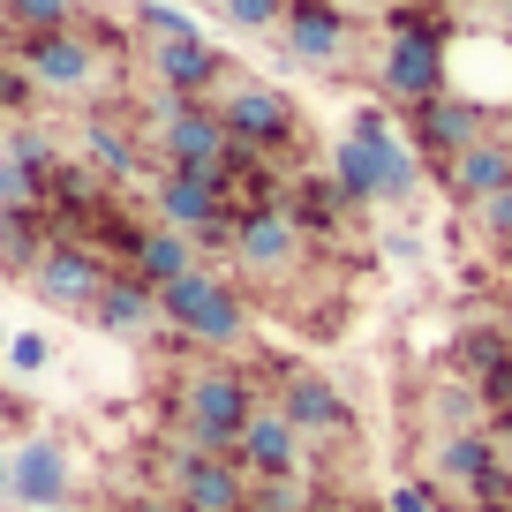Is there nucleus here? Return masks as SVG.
I'll use <instances>...</instances> for the list:
<instances>
[{
	"label": "nucleus",
	"mask_w": 512,
	"mask_h": 512,
	"mask_svg": "<svg viewBox=\"0 0 512 512\" xmlns=\"http://www.w3.org/2000/svg\"><path fill=\"white\" fill-rule=\"evenodd\" d=\"M256 384L241 377V369H196L189 384H181V400H174V430L189 437L196 452H234L241 422L256 415Z\"/></svg>",
	"instance_id": "f257e3e1"
},
{
	"label": "nucleus",
	"mask_w": 512,
	"mask_h": 512,
	"mask_svg": "<svg viewBox=\"0 0 512 512\" xmlns=\"http://www.w3.org/2000/svg\"><path fill=\"white\" fill-rule=\"evenodd\" d=\"M159 317L174 324L181 339H196V347H234V339H249V302H241L234 279L219 272H181L174 287H159Z\"/></svg>",
	"instance_id": "f03ea898"
},
{
	"label": "nucleus",
	"mask_w": 512,
	"mask_h": 512,
	"mask_svg": "<svg viewBox=\"0 0 512 512\" xmlns=\"http://www.w3.org/2000/svg\"><path fill=\"white\" fill-rule=\"evenodd\" d=\"M166 475H174L181 512H241L249 505V467H241L234 452H196L189 437H181V445L166 452Z\"/></svg>",
	"instance_id": "7ed1b4c3"
},
{
	"label": "nucleus",
	"mask_w": 512,
	"mask_h": 512,
	"mask_svg": "<svg viewBox=\"0 0 512 512\" xmlns=\"http://www.w3.org/2000/svg\"><path fill=\"white\" fill-rule=\"evenodd\" d=\"M279 407H287V422L302 430V445H347L354 437V407H347V392H339L324 369H287Z\"/></svg>",
	"instance_id": "20e7f679"
},
{
	"label": "nucleus",
	"mask_w": 512,
	"mask_h": 512,
	"mask_svg": "<svg viewBox=\"0 0 512 512\" xmlns=\"http://www.w3.org/2000/svg\"><path fill=\"white\" fill-rule=\"evenodd\" d=\"M106 256L91 249V241H53L46 256L31 264V287L46 294L53 309H76V317H91L98 309V294H106Z\"/></svg>",
	"instance_id": "39448f33"
},
{
	"label": "nucleus",
	"mask_w": 512,
	"mask_h": 512,
	"mask_svg": "<svg viewBox=\"0 0 512 512\" xmlns=\"http://www.w3.org/2000/svg\"><path fill=\"white\" fill-rule=\"evenodd\" d=\"M68 490H76V467H68V445L61 437H23L8 452V497L23 512H61Z\"/></svg>",
	"instance_id": "423d86ee"
},
{
	"label": "nucleus",
	"mask_w": 512,
	"mask_h": 512,
	"mask_svg": "<svg viewBox=\"0 0 512 512\" xmlns=\"http://www.w3.org/2000/svg\"><path fill=\"white\" fill-rule=\"evenodd\" d=\"M16 61L31 68V83H46V91H91V83H98V53H91V38H83V23H76V31L16 38Z\"/></svg>",
	"instance_id": "0eeeda50"
},
{
	"label": "nucleus",
	"mask_w": 512,
	"mask_h": 512,
	"mask_svg": "<svg viewBox=\"0 0 512 512\" xmlns=\"http://www.w3.org/2000/svg\"><path fill=\"white\" fill-rule=\"evenodd\" d=\"M219 121H226V136H234V144L264 151V159H272L279 144H294V106H287L279 91H264V83H234V91H226V106H219Z\"/></svg>",
	"instance_id": "6e6552de"
},
{
	"label": "nucleus",
	"mask_w": 512,
	"mask_h": 512,
	"mask_svg": "<svg viewBox=\"0 0 512 512\" xmlns=\"http://www.w3.org/2000/svg\"><path fill=\"white\" fill-rule=\"evenodd\" d=\"M302 226H294V211L279 204V211H249V219L234 226V264L241 272H256V279H279V272H294V256H302Z\"/></svg>",
	"instance_id": "1a4fd4ad"
},
{
	"label": "nucleus",
	"mask_w": 512,
	"mask_h": 512,
	"mask_svg": "<svg viewBox=\"0 0 512 512\" xmlns=\"http://www.w3.org/2000/svg\"><path fill=\"white\" fill-rule=\"evenodd\" d=\"M234 460L249 467V475H309V460H302V430L287 422V407H256L249 422H241V437H234Z\"/></svg>",
	"instance_id": "9d476101"
},
{
	"label": "nucleus",
	"mask_w": 512,
	"mask_h": 512,
	"mask_svg": "<svg viewBox=\"0 0 512 512\" xmlns=\"http://www.w3.org/2000/svg\"><path fill=\"white\" fill-rule=\"evenodd\" d=\"M159 151H166V166H181V174H211V166H226V151H234V136H226V121H219V106H181L174 121L159 128Z\"/></svg>",
	"instance_id": "9b49d317"
},
{
	"label": "nucleus",
	"mask_w": 512,
	"mask_h": 512,
	"mask_svg": "<svg viewBox=\"0 0 512 512\" xmlns=\"http://www.w3.org/2000/svg\"><path fill=\"white\" fill-rule=\"evenodd\" d=\"M384 98H400L407 113L445 98V38H392L384 46Z\"/></svg>",
	"instance_id": "f8f14e48"
},
{
	"label": "nucleus",
	"mask_w": 512,
	"mask_h": 512,
	"mask_svg": "<svg viewBox=\"0 0 512 512\" xmlns=\"http://www.w3.org/2000/svg\"><path fill=\"white\" fill-rule=\"evenodd\" d=\"M144 68H151V83H166V91L204 98V91H211V83H219L234 61H226L211 38H166V46H144Z\"/></svg>",
	"instance_id": "ddd939ff"
},
{
	"label": "nucleus",
	"mask_w": 512,
	"mask_h": 512,
	"mask_svg": "<svg viewBox=\"0 0 512 512\" xmlns=\"http://www.w3.org/2000/svg\"><path fill=\"white\" fill-rule=\"evenodd\" d=\"M279 31H287V46L302 53V61H324V68H332V61H347L354 23H347V8H339V0H294Z\"/></svg>",
	"instance_id": "4468645a"
},
{
	"label": "nucleus",
	"mask_w": 512,
	"mask_h": 512,
	"mask_svg": "<svg viewBox=\"0 0 512 512\" xmlns=\"http://www.w3.org/2000/svg\"><path fill=\"white\" fill-rule=\"evenodd\" d=\"M482 136H490V121H482L467 98H452V91H445V98H430V106H415V144L430 151L437 166L460 159V151H467V144H482Z\"/></svg>",
	"instance_id": "2eb2a0df"
},
{
	"label": "nucleus",
	"mask_w": 512,
	"mask_h": 512,
	"mask_svg": "<svg viewBox=\"0 0 512 512\" xmlns=\"http://www.w3.org/2000/svg\"><path fill=\"white\" fill-rule=\"evenodd\" d=\"M490 467H505L490 422H482V430H445V437H437V452H430V482H437V490H475Z\"/></svg>",
	"instance_id": "dca6fc26"
},
{
	"label": "nucleus",
	"mask_w": 512,
	"mask_h": 512,
	"mask_svg": "<svg viewBox=\"0 0 512 512\" xmlns=\"http://www.w3.org/2000/svg\"><path fill=\"white\" fill-rule=\"evenodd\" d=\"M445 189H452V204H490L497 189H512V151L497 144V136H482V144H467L460 159H445Z\"/></svg>",
	"instance_id": "f3484780"
},
{
	"label": "nucleus",
	"mask_w": 512,
	"mask_h": 512,
	"mask_svg": "<svg viewBox=\"0 0 512 512\" xmlns=\"http://www.w3.org/2000/svg\"><path fill=\"white\" fill-rule=\"evenodd\" d=\"M91 324L113 332V339H144L151 324H159V287H144L136 272H113L106 294H98V309H91Z\"/></svg>",
	"instance_id": "a211bd4d"
},
{
	"label": "nucleus",
	"mask_w": 512,
	"mask_h": 512,
	"mask_svg": "<svg viewBox=\"0 0 512 512\" xmlns=\"http://www.w3.org/2000/svg\"><path fill=\"white\" fill-rule=\"evenodd\" d=\"M354 136L384 159V204H407V196L422 189V159L400 144V128L384 121V113H354Z\"/></svg>",
	"instance_id": "6ab92c4d"
},
{
	"label": "nucleus",
	"mask_w": 512,
	"mask_h": 512,
	"mask_svg": "<svg viewBox=\"0 0 512 512\" xmlns=\"http://www.w3.org/2000/svg\"><path fill=\"white\" fill-rule=\"evenodd\" d=\"M128 272L144 279V287H174L181 272H196V241L174 234V226H151V234L136 241V256H128Z\"/></svg>",
	"instance_id": "aec40b11"
},
{
	"label": "nucleus",
	"mask_w": 512,
	"mask_h": 512,
	"mask_svg": "<svg viewBox=\"0 0 512 512\" xmlns=\"http://www.w3.org/2000/svg\"><path fill=\"white\" fill-rule=\"evenodd\" d=\"M287 211H294V226H302L309 241H324V234H332V226H339V219H347V211H354V196L339 189L332 174H309V181H294Z\"/></svg>",
	"instance_id": "412c9836"
},
{
	"label": "nucleus",
	"mask_w": 512,
	"mask_h": 512,
	"mask_svg": "<svg viewBox=\"0 0 512 512\" xmlns=\"http://www.w3.org/2000/svg\"><path fill=\"white\" fill-rule=\"evenodd\" d=\"M332 181L354 196V204H384V159L362 144V136H354V128L332 144Z\"/></svg>",
	"instance_id": "4be33fe9"
},
{
	"label": "nucleus",
	"mask_w": 512,
	"mask_h": 512,
	"mask_svg": "<svg viewBox=\"0 0 512 512\" xmlns=\"http://www.w3.org/2000/svg\"><path fill=\"white\" fill-rule=\"evenodd\" d=\"M452 369H460L467 384H482L497 362H512V339H505V324H467L460 339H452V354H445Z\"/></svg>",
	"instance_id": "5701e85b"
},
{
	"label": "nucleus",
	"mask_w": 512,
	"mask_h": 512,
	"mask_svg": "<svg viewBox=\"0 0 512 512\" xmlns=\"http://www.w3.org/2000/svg\"><path fill=\"white\" fill-rule=\"evenodd\" d=\"M53 241H61V234H46V219H38V211H0V264L31 272Z\"/></svg>",
	"instance_id": "b1692460"
},
{
	"label": "nucleus",
	"mask_w": 512,
	"mask_h": 512,
	"mask_svg": "<svg viewBox=\"0 0 512 512\" xmlns=\"http://www.w3.org/2000/svg\"><path fill=\"white\" fill-rule=\"evenodd\" d=\"M0 23H8L16 38H31V31H76L83 0H0Z\"/></svg>",
	"instance_id": "393cba45"
},
{
	"label": "nucleus",
	"mask_w": 512,
	"mask_h": 512,
	"mask_svg": "<svg viewBox=\"0 0 512 512\" xmlns=\"http://www.w3.org/2000/svg\"><path fill=\"white\" fill-rule=\"evenodd\" d=\"M83 151H91V159H98V174H136V166H144V151H136V144H128V136H121V121H106V113H91V121H83Z\"/></svg>",
	"instance_id": "a878e982"
},
{
	"label": "nucleus",
	"mask_w": 512,
	"mask_h": 512,
	"mask_svg": "<svg viewBox=\"0 0 512 512\" xmlns=\"http://www.w3.org/2000/svg\"><path fill=\"white\" fill-rule=\"evenodd\" d=\"M249 505L256 512H317L324 497H309L302 475H249Z\"/></svg>",
	"instance_id": "bb28decb"
},
{
	"label": "nucleus",
	"mask_w": 512,
	"mask_h": 512,
	"mask_svg": "<svg viewBox=\"0 0 512 512\" xmlns=\"http://www.w3.org/2000/svg\"><path fill=\"white\" fill-rule=\"evenodd\" d=\"M136 38H151V46H166V38H204V31H196V23L181 16L174 0H144V8H136Z\"/></svg>",
	"instance_id": "cd10ccee"
},
{
	"label": "nucleus",
	"mask_w": 512,
	"mask_h": 512,
	"mask_svg": "<svg viewBox=\"0 0 512 512\" xmlns=\"http://www.w3.org/2000/svg\"><path fill=\"white\" fill-rule=\"evenodd\" d=\"M8 159H23L31 174H46L53 181V166H61V151H53V136L38 121H16V136H8Z\"/></svg>",
	"instance_id": "c85d7f7f"
},
{
	"label": "nucleus",
	"mask_w": 512,
	"mask_h": 512,
	"mask_svg": "<svg viewBox=\"0 0 512 512\" xmlns=\"http://www.w3.org/2000/svg\"><path fill=\"white\" fill-rule=\"evenodd\" d=\"M384 512H452V505H445V490H437L430 475H407V482L384 490Z\"/></svg>",
	"instance_id": "c756f323"
},
{
	"label": "nucleus",
	"mask_w": 512,
	"mask_h": 512,
	"mask_svg": "<svg viewBox=\"0 0 512 512\" xmlns=\"http://www.w3.org/2000/svg\"><path fill=\"white\" fill-rule=\"evenodd\" d=\"M287 8H294V0H219V16L241 23V31H279Z\"/></svg>",
	"instance_id": "7c9ffc66"
},
{
	"label": "nucleus",
	"mask_w": 512,
	"mask_h": 512,
	"mask_svg": "<svg viewBox=\"0 0 512 512\" xmlns=\"http://www.w3.org/2000/svg\"><path fill=\"white\" fill-rule=\"evenodd\" d=\"M46 362H53V347H46L38 332H16V339H8V369H16V377H38Z\"/></svg>",
	"instance_id": "2f4dec72"
},
{
	"label": "nucleus",
	"mask_w": 512,
	"mask_h": 512,
	"mask_svg": "<svg viewBox=\"0 0 512 512\" xmlns=\"http://www.w3.org/2000/svg\"><path fill=\"white\" fill-rule=\"evenodd\" d=\"M475 219H482V234H490L497 249H512V189H497L490 204H475Z\"/></svg>",
	"instance_id": "473e14b6"
},
{
	"label": "nucleus",
	"mask_w": 512,
	"mask_h": 512,
	"mask_svg": "<svg viewBox=\"0 0 512 512\" xmlns=\"http://www.w3.org/2000/svg\"><path fill=\"white\" fill-rule=\"evenodd\" d=\"M23 98H31V68H8V61H0V106L23 113Z\"/></svg>",
	"instance_id": "72a5a7b5"
},
{
	"label": "nucleus",
	"mask_w": 512,
	"mask_h": 512,
	"mask_svg": "<svg viewBox=\"0 0 512 512\" xmlns=\"http://www.w3.org/2000/svg\"><path fill=\"white\" fill-rule=\"evenodd\" d=\"M113 512H181V505H174V497H166V505H159V497H121Z\"/></svg>",
	"instance_id": "f704fd0d"
},
{
	"label": "nucleus",
	"mask_w": 512,
	"mask_h": 512,
	"mask_svg": "<svg viewBox=\"0 0 512 512\" xmlns=\"http://www.w3.org/2000/svg\"><path fill=\"white\" fill-rule=\"evenodd\" d=\"M490 437H497V452L512 460V415H497V422H490Z\"/></svg>",
	"instance_id": "c9c22d12"
},
{
	"label": "nucleus",
	"mask_w": 512,
	"mask_h": 512,
	"mask_svg": "<svg viewBox=\"0 0 512 512\" xmlns=\"http://www.w3.org/2000/svg\"><path fill=\"white\" fill-rule=\"evenodd\" d=\"M0 497H8V452H0Z\"/></svg>",
	"instance_id": "e433bc0d"
},
{
	"label": "nucleus",
	"mask_w": 512,
	"mask_h": 512,
	"mask_svg": "<svg viewBox=\"0 0 512 512\" xmlns=\"http://www.w3.org/2000/svg\"><path fill=\"white\" fill-rule=\"evenodd\" d=\"M475 512H512V505H475Z\"/></svg>",
	"instance_id": "4c0bfd02"
},
{
	"label": "nucleus",
	"mask_w": 512,
	"mask_h": 512,
	"mask_svg": "<svg viewBox=\"0 0 512 512\" xmlns=\"http://www.w3.org/2000/svg\"><path fill=\"white\" fill-rule=\"evenodd\" d=\"M317 512H347V505H317Z\"/></svg>",
	"instance_id": "58836bf2"
},
{
	"label": "nucleus",
	"mask_w": 512,
	"mask_h": 512,
	"mask_svg": "<svg viewBox=\"0 0 512 512\" xmlns=\"http://www.w3.org/2000/svg\"><path fill=\"white\" fill-rule=\"evenodd\" d=\"M505 339H512V317H505Z\"/></svg>",
	"instance_id": "ea45409f"
},
{
	"label": "nucleus",
	"mask_w": 512,
	"mask_h": 512,
	"mask_svg": "<svg viewBox=\"0 0 512 512\" xmlns=\"http://www.w3.org/2000/svg\"><path fill=\"white\" fill-rule=\"evenodd\" d=\"M505 16H512V0H505Z\"/></svg>",
	"instance_id": "a19ab883"
},
{
	"label": "nucleus",
	"mask_w": 512,
	"mask_h": 512,
	"mask_svg": "<svg viewBox=\"0 0 512 512\" xmlns=\"http://www.w3.org/2000/svg\"><path fill=\"white\" fill-rule=\"evenodd\" d=\"M241 512H256V505H241Z\"/></svg>",
	"instance_id": "79ce46f5"
}]
</instances>
